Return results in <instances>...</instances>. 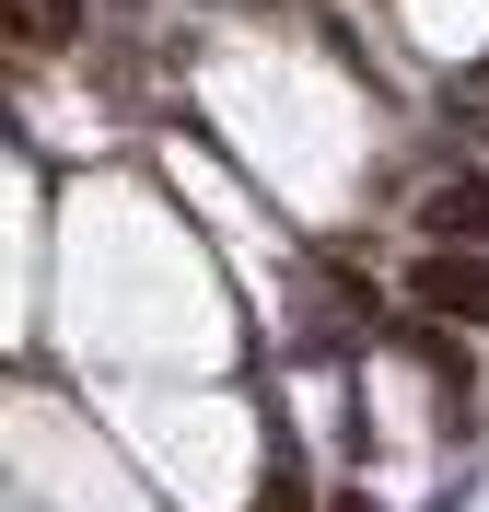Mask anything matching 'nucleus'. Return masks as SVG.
Wrapping results in <instances>:
<instances>
[{"label": "nucleus", "instance_id": "f257e3e1", "mask_svg": "<svg viewBox=\"0 0 489 512\" xmlns=\"http://www.w3.org/2000/svg\"><path fill=\"white\" fill-rule=\"evenodd\" d=\"M396 291H408L431 326H489V256H466V245H420Z\"/></svg>", "mask_w": 489, "mask_h": 512}, {"label": "nucleus", "instance_id": "f03ea898", "mask_svg": "<svg viewBox=\"0 0 489 512\" xmlns=\"http://www.w3.org/2000/svg\"><path fill=\"white\" fill-rule=\"evenodd\" d=\"M420 233H431V245L489 256V163H466V175H443V187L420 198Z\"/></svg>", "mask_w": 489, "mask_h": 512}, {"label": "nucleus", "instance_id": "7ed1b4c3", "mask_svg": "<svg viewBox=\"0 0 489 512\" xmlns=\"http://www.w3.org/2000/svg\"><path fill=\"white\" fill-rule=\"evenodd\" d=\"M35 12H47V24H59V35H70V24H82V0H35Z\"/></svg>", "mask_w": 489, "mask_h": 512}, {"label": "nucleus", "instance_id": "20e7f679", "mask_svg": "<svg viewBox=\"0 0 489 512\" xmlns=\"http://www.w3.org/2000/svg\"><path fill=\"white\" fill-rule=\"evenodd\" d=\"M326 512H385V501H373V489H338V501H326Z\"/></svg>", "mask_w": 489, "mask_h": 512}, {"label": "nucleus", "instance_id": "39448f33", "mask_svg": "<svg viewBox=\"0 0 489 512\" xmlns=\"http://www.w3.org/2000/svg\"><path fill=\"white\" fill-rule=\"evenodd\" d=\"M478 82H489V59H478Z\"/></svg>", "mask_w": 489, "mask_h": 512}]
</instances>
